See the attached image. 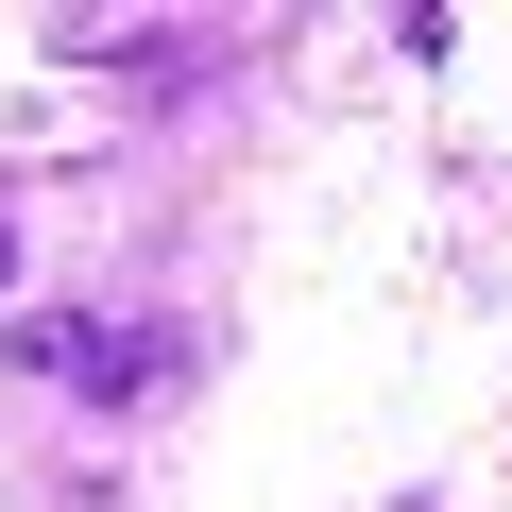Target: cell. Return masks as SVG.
I'll list each match as a JSON object with an SVG mask.
<instances>
[{"mask_svg":"<svg viewBox=\"0 0 512 512\" xmlns=\"http://www.w3.org/2000/svg\"><path fill=\"white\" fill-rule=\"evenodd\" d=\"M0 274H18V239H0Z\"/></svg>","mask_w":512,"mask_h":512,"instance_id":"cell-1","label":"cell"}]
</instances>
